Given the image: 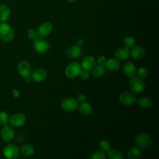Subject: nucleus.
<instances>
[{"label": "nucleus", "mask_w": 159, "mask_h": 159, "mask_svg": "<svg viewBox=\"0 0 159 159\" xmlns=\"http://www.w3.org/2000/svg\"><path fill=\"white\" fill-rule=\"evenodd\" d=\"M99 148L104 152H107L111 149V145L110 142L106 140H102L99 142Z\"/></svg>", "instance_id": "28"}, {"label": "nucleus", "mask_w": 159, "mask_h": 159, "mask_svg": "<svg viewBox=\"0 0 159 159\" xmlns=\"http://www.w3.org/2000/svg\"><path fill=\"white\" fill-rule=\"evenodd\" d=\"M10 16V9L9 8L4 5H0V22H6L9 17Z\"/></svg>", "instance_id": "22"}, {"label": "nucleus", "mask_w": 159, "mask_h": 159, "mask_svg": "<svg viewBox=\"0 0 159 159\" xmlns=\"http://www.w3.org/2000/svg\"><path fill=\"white\" fill-rule=\"evenodd\" d=\"M32 80V77L30 75L25 77V81L27 82H30Z\"/></svg>", "instance_id": "37"}, {"label": "nucleus", "mask_w": 159, "mask_h": 159, "mask_svg": "<svg viewBox=\"0 0 159 159\" xmlns=\"http://www.w3.org/2000/svg\"><path fill=\"white\" fill-rule=\"evenodd\" d=\"M120 102L125 106H130L136 102L135 95L129 91H124L119 96Z\"/></svg>", "instance_id": "7"}, {"label": "nucleus", "mask_w": 159, "mask_h": 159, "mask_svg": "<svg viewBox=\"0 0 159 159\" xmlns=\"http://www.w3.org/2000/svg\"><path fill=\"white\" fill-rule=\"evenodd\" d=\"M129 88L132 92L135 93H140L144 90L145 84L141 78L134 76L129 81Z\"/></svg>", "instance_id": "3"}, {"label": "nucleus", "mask_w": 159, "mask_h": 159, "mask_svg": "<svg viewBox=\"0 0 159 159\" xmlns=\"http://www.w3.org/2000/svg\"><path fill=\"white\" fill-rule=\"evenodd\" d=\"M76 100H77V101H78V102H80V103L83 102H84V101L86 100V96H85V95L83 94H79V95L78 96Z\"/></svg>", "instance_id": "35"}, {"label": "nucleus", "mask_w": 159, "mask_h": 159, "mask_svg": "<svg viewBox=\"0 0 159 159\" xmlns=\"http://www.w3.org/2000/svg\"><path fill=\"white\" fill-rule=\"evenodd\" d=\"M123 43L124 47L130 49L132 48L135 45V39L130 36H127L123 40Z\"/></svg>", "instance_id": "27"}, {"label": "nucleus", "mask_w": 159, "mask_h": 159, "mask_svg": "<svg viewBox=\"0 0 159 159\" xmlns=\"http://www.w3.org/2000/svg\"><path fill=\"white\" fill-rule=\"evenodd\" d=\"M32 80L36 82H41L47 78V71L42 68H38L31 73L30 75Z\"/></svg>", "instance_id": "13"}, {"label": "nucleus", "mask_w": 159, "mask_h": 159, "mask_svg": "<svg viewBox=\"0 0 159 159\" xmlns=\"http://www.w3.org/2000/svg\"><path fill=\"white\" fill-rule=\"evenodd\" d=\"M17 70L19 73L24 78L30 76L32 73L31 66L27 61H21L18 64Z\"/></svg>", "instance_id": "11"}, {"label": "nucleus", "mask_w": 159, "mask_h": 159, "mask_svg": "<svg viewBox=\"0 0 159 159\" xmlns=\"http://www.w3.org/2000/svg\"><path fill=\"white\" fill-rule=\"evenodd\" d=\"M27 35L29 39H30L32 41H35L36 39H38V37H39L37 32L35 31L33 29H30L28 30Z\"/></svg>", "instance_id": "32"}, {"label": "nucleus", "mask_w": 159, "mask_h": 159, "mask_svg": "<svg viewBox=\"0 0 159 159\" xmlns=\"http://www.w3.org/2000/svg\"><path fill=\"white\" fill-rule=\"evenodd\" d=\"M137 104L143 108H150L152 106V99L147 96H142L136 99Z\"/></svg>", "instance_id": "20"}, {"label": "nucleus", "mask_w": 159, "mask_h": 159, "mask_svg": "<svg viewBox=\"0 0 159 159\" xmlns=\"http://www.w3.org/2000/svg\"><path fill=\"white\" fill-rule=\"evenodd\" d=\"M78 102L76 99L72 98H68L63 99L61 102V108L68 112L75 111L78 107Z\"/></svg>", "instance_id": "6"}, {"label": "nucleus", "mask_w": 159, "mask_h": 159, "mask_svg": "<svg viewBox=\"0 0 159 159\" xmlns=\"http://www.w3.org/2000/svg\"><path fill=\"white\" fill-rule=\"evenodd\" d=\"M105 66L106 69L108 70L109 71H116L119 69L120 63L117 60L114 58H111L107 60Z\"/></svg>", "instance_id": "21"}, {"label": "nucleus", "mask_w": 159, "mask_h": 159, "mask_svg": "<svg viewBox=\"0 0 159 159\" xmlns=\"http://www.w3.org/2000/svg\"><path fill=\"white\" fill-rule=\"evenodd\" d=\"M107 58L104 57V56H101L100 57L98 58V63L99 65H101V66H105L106 62H107Z\"/></svg>", "instance_id": "34"}, {"label": "nucleus", "mask_w": 159, "mask_h": 159, "mask_svg": "<svg viewBox=\"0 0 159 159\" xmlns=\"http://www.w3.org/2000/svg\"><path fill=\"white\" fill-rule=\"evenodd\" d=\"M145 50L140 46H134L130 50V55L135 60H139L145 57Z\"/></svg>", "instance_id": "15"}, {"label": "nucleus", "mask_w": 159, "mask_h": 159, "mask_svg": "<svg viewBox=\"0 0 159 159\" xmlns=\"http://www.w3.org/2000/svg\"><path fill=\"white\" fill-rule=\"evenodd\" d=\"M135 142L137 147L142 149H147L152 145L151 136L146 132H141L139 134L135 139Z\"/></svg>", "instance_id": "2"}, {"label": "nucleus", "mask_w": 159, "mask_h": 159, "mask_svg": "<svg viewBox=\"0 0 159 159\" xmlns=\"http://www.w3.org/2000/svg\"><path fill=\"white\" fill-rule=\"evenodd\" d=\"M52 30V25L50 22H45L39 26L37 29V34L42 38L46 37L50 34Z\"/></svg>", "instance_id": "12"}, {"label": "nucleus", "mask_w": 159, "mask_h": 159, "mask_svg": "<svg viewBox=\"0 0 159 159\" xmlns=\"http://www.w3.org/2000/svg\"><path fill=\"white\" fill-rule=\"evenodd\" d=\"M9 122V117L8 114L4 111L0 112V124L2 125H5Z\"/></svg>", "instance_id": "30"}, {"label": "nucleus", "mask_w": 159, "mask_h": 159, "mask_svg": "<svg viewBox=\"0 0 159 159\" xmlns=\"http://www.w3.org/2000/svg\"><path fill=\"white\" fill-rule=\"evenodd\" d=\"M78 76H80V77L81 79L83 80H86L88 79V78H89V75L88 71L84 70H81V71L80 72Z\"/></svg>", "instance_id": "33"}, {"label": "nucleus", "mask_w": 159, "mask_h": 159, "mask_svg": "<svg viewBox=\"0 0 159 159\" xmlns=\"http://www.w3.org/2000/svg\"><path fill=\"white\" fill-rule=\"evenodd\" d=\"M109 159H123L122 153L118 150H110L106 156Z\"/></svg>", "instance_id": "25"}, {"label": "nucleus", "mask_w": 159, "mask_h": 159, "mask_svg": "<svg viewBox=\"0 0 159 159\" xmlns=\"http://www.w3.org/2000/svg\"><path fill=\"white\" fill-rule=\"evenodd\" d=\"M130 56V50L126 47H120L116 50L115 57L117 60H124Z\"/></svg>", "instance_id": "18"}, {"label": "nucleus", "mask_w": 159, "mask_h": 159, "mask_svg": "<svg viewBox=\"0 0 159 159\" xmlns=\"http://www.w3.org/2000/svg\"><path fill=\"white\" fill-rule=\"evenodd\" d=\"M21 153L25 157H29L34 154V148L30 144H25L21 148Z\"/></svg>", "instance_id": "26"}, {"label": "nucleus", "mask_w": 159, "mask_h": 159, "mask_svg": "<svg viewBox=\"0 0 159 159\" xmlns=\"http://www.w3.org/2000/svg\"><path fill=\"white\" fill-rule=\"evenodd\" d=\"M14 137V130L11 125H5L1 131V139L8 142L11 141Z\"/></svg>", "instance_id": "10"}, {"label": "nucleus", "mask_w": 159, "mask_h": 159, "mask_svg": "<svg viewBox=\"0 0 159 159\" xmlns=\"http://www.w3.org/2000/svg\"><path fill=\"white\" fill-rule=\"evenodd\" d=\"M69 2H73V1H76V0H68Z\"/></svg>", "instance_id": "38"}, {"label": "nucleus", "mask_w": 159, "mask_h": 159, "mask_svg": "<svg viewBox=\"0 0 159 159\" xmlns=\"http://www.w3.org/2000/svg\"><path fill=\"white\" fill-rule=\"evenodd\" d=\"M14 36L13 29L8 24L1 22L0 24V39L5 42L11 41Z\"/></svg>", "instance_id": "1"}, {"label": "nucleus", "mask_w": 159, "mask_h": 159, "mask_svg": "<svg viewBox=\"0 0 159 159\" xmlns=\"http://www.w3.org/2000/svg\"><path fill=\"white\" fill-rule=\"evenodd\" d=\"M81 70V64L78 62H72L67 65L65 69V74L68 78H75L79 75Z\"/></svg>", "instance_id": "4"}, {"label": "nucleus", "mask_w": 159, "mask_h": 159, "mask_svg": "<svg viewBox=\"0 0 159 159\" xmlns=\"http://www.w3.org/2000/svg\"><path fill=\"white\" fill-rule=\"evenodd\" d=\"M106 158V155L105 152L101 151H97L94 152L91 155L92 159H105Z\"/></svg>", "instance_id": "31"}, {"label": "nucleus", "mask_w": 159, "mask_h": 159, "mask_svg": "<svg viewBox=\"0 0 159 159\" xmlns=\"http://www.w3.org/2000/svg\"><path fill=\"white\" fill-rule=\"evenodd\" d=\"M123 71L127 77L132 78L136 75L137 68L131 61H127L123 66Z\"/></svg>", "instance_id": "14"}, {"label": "nucleus", "mask_w": 159, "mask_h": 159, "mask_svg": "<svg viewBox=\"0 0 159 159\" xmlns=\"http://www.w3.org/2000/svg\"><path fill=\"white\" fill-rule=\"evenodd\" d=\"M78 110L84 116H89L93 113V107L89 103L81 102L78 105Z\"/></svg>", "instance_id": "19"}, {"label": "nucleus", "mask_w": 159, "mask_h": 159, "mask_svg": "<svg viewBox=\"0 0 159 159\" xmlns=\"http://www.w3.org/2000/svg\"><path fill=\"white\" fill-rule=\"evenodd\" d=\"M95 65L94 58L92 56L85 57L81 61V68L86 71H89L92 70Z\"/></svg>", "instance_id": "16"}, {"label": "nucleus", "mask_w": 159, "mask_h": 159, "mask_svg": "<svg viewBox=\"0 0 159 159\" xmlns=\"http://www.w3.org/2000/svg\"><path fill=\"white\" fill-rule=\"evenodd\" d=\"M3 154L7 158H16L19 155V148L14 145L9 144L3 148Z\"/></svg>", "instance_id": "9"}, {"label": "nucleus", "mask_w": 159, "mask_h": 159, "mask_svg": "<svg viewBox=\"0 0 159 159\" xmlns=\"http://www.w3.org/2000/svg\"><path fill=\"white\" fill-rule=\"evenodd\" d=\"M26 121V117L22 113H16L9 118V122L12 127H19L24 124Z\"/></svg>", "instance_id": "8"}, {"label": "nucleus", "mask_w": 159, "mask_h": 159, "mask_svg": "<svg viewBox=\"0 0 159 159\" xmlns=\"http://www.w3.org/2000/svg\"><path fill=\"white\" fill-rule=\"evenodd\" d=\"M66 56L70 58H76L81 54L80 47L78 45H73L67 48L66 51Z\"/></svg>", "instance_id": "17"}, {"label": "nucleus", "mask_w": 159, "mask_h": 159, "mask_svg": "<svg viewBox=\"0 0 159 159\" xmlns=\"http://www.w3.org/2000/svg\"><path fill=\"white\" fill-rule=\"evenodd\" d=\"M33 47L36 52L39 53H44L48 50L49 43L43 38H38L34 41Z\"/></svg>", "instance_id": "5"}, {"label": "nucleus", "mask_w": 159, "mask_h": 159, "mask_svg": "<svg viewBox=\"0 0 159 159\" xmlns=\"http://www.w3.org/2000/svg\"><path fill=\"white\" fill-rule=\"evenodd\" d=\"M94 68L93 70L92 75L95 78H100L104 76V75L106 73V68L104 66L101 65H96V66H94Z\"/></svg>", "instance_id": "24"}, {"label": "nucleus", "mask_w": 159, "mask_h": 159, "mask_svg": "<svg viewBox=\"0 0 159 159\" xmlns=\"http://www.w3.org/2000/svg\"><path fill=\"white\" fill-rule=\"evenodd\" d=\"M84 43V41L82 40V39H79L78 42H77V45L80 47V46H82Z\"/></svg>", "instance_id": "36"}, {"label": "nucleus", "mask_w": 159, "mask_h": 159, "mask_svg": "<svg viewBox=\"0 0 159 159\" xmlns=\"http://www.w3.org/2000/svg\"><path fill=\"white\" fill-rule=\"evenodd\" d=\"M141 151L137 147L130 148L127 154L129 159H139L141 157Z\"/></svg>", "instance_id": "23"}, {"label": "nucleus", "mask_w": 159, "mask_h": 159, "mask_svg": "<svg viewBox=\"0 0 159 159\" xmlns=\"http://www.w3.org/2000/svg\"><path fill=\"white\" fill-rule=\"evenodd\" d=\"M138 77L141 79H144L147 77L148 75V71L145 67H140L137 70V73Z\"/></svg>", "instance_id": "29"}]
</instances>
